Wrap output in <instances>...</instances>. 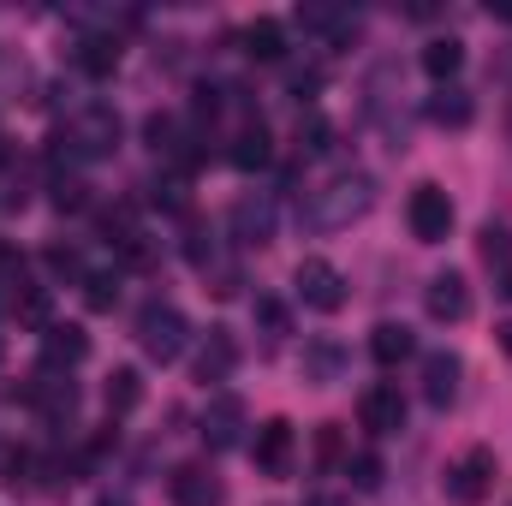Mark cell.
<instances>
[{
  "label": "cell",
  "instance_id": "1",
  "mask_svg": "<svg viewBox=\"0 0 512 506\" xmlns=\"http://www.w3.org/2000/svg\"><path fill=\"white\" fill-rule=\"evenodd\" d=\"M370 203H376V179H370V173H334L328 185H316V191L304 197L298 215H304L310 233H340V227L364 221Z\"/></svg>",
  "mask_w": 512,
  "mask_h": 506
},
{
  "label": "cell",
  "instance_id": "2",
  "mask_svg": "<svg viewBox=\"0 0 512 506\" xmlns=\"http://www.w3.org/2000/svg\"><path fill=\"white\" fill-rule=\"evenodd\" d=\"M60 143H66V155H78V161H108V155L120 149V114L102 108V102H90L84 114L66 120Z\"/></svg>",
  "mask_w": 512,
  "mask_h": 506
},
{
  "label": "cell",
  "instance_id": "3",
  "mask_svg": "<svg viewBox=\"0 0 512 506\" xmlns=\"http://www.w3.org/2000/svg\"><path fill=\"white\" fill-rule=\"evenodd\" d=\"M495 489V447H465L447 465V501L453 506H483Z\"/></svg>",
  "mask_w": 512,
  "mask_h": 506
},
{
  "label": "cell",
  "instance_id": "4",
  "mask_svg": "<svg viewBox=\"0 0 512 506\" xmlns=\"http://www.w3.org/2000/svg\"><path fill=\"white\" fill-rule=\"evenodd\" d=\"M185 340H191V322H185L173 304H149V310L137 316V346H143L155 364H173V358L185 352Z\"/></svg>",
  "mask_w": 512,
  "mask_h": 506
},
{
  "label": "cell",
  "instance_id": "5",
  "mask_svg": "<svg viewBox=\"0 0 512 506\" xmlns=\"http://www.w3.org/2000/svg\"><path fill=\"white\" fill-rule=\"evenodd\" d=\"M292 292L310 304V310H322V316H334L340 304H346V274L328 262V256H304L298 268H292Z\"/></svg>",
  "mask_w": 512,
  "mask_h": 506
},
{
  "label": "cell",
  "instance_id": "6",
  "mask_svg": "<svg viewBox=\"0 0 512 506\" xmlns=\"http://www.w3.org/2000/svg\"><path fill=\"white\" fill-rule=\"evenodd\" d=\"M405 221H411V239L417 245H441L453 233V197L441 185H417L411 203H405Z\"/></svg>",
  "mask_w": 512,
  "mask_h": 506
},
{
  "label": "cell",
  "instance_id": "7",
  "mask_svg": "<svg viewBox=\"0 0 512 506\" xmlns=\"http://www.w3.org/2000/svg\"><path fill=\"white\" fill-rule=\"evenodd\" d=\"M358 423H364L370 435H399V429H405V393H399L393 381H370V387L358 393Z\"/></svg>",
  "mask_w": 512,
  "mask_h": 506
},
{
  "label": "cell",
  "instance_id": "8",
  "mask_svg": "<svg viewBox=\"0 0 512 506\" xmlns=\"http://www.w3.org/2000/svg\"><path fill=\"white\" fill-rule=\"evenodd\" d=\"M84 358H90V334H84L78 322H48V328H42V370H48V376L72 370V364H84Z\"/></svg>",
  "mask_w": 512,
  "mask_h": 506
},
{
  "label": "cell",
  "instance_id": "9",
  "mask_svg": "<svg viewBox=\"0 0 512 506\" xmlns=\"http://www.w3.org/2000/svg\"><path fill=\"white\" fill-rule=\"evenodd\" d=\"M167 495H173V506H221L227 501V489H221V477L209 465H179L167 477Z\"/></svg>",
  "mask_w": 512,
  "mask_h": 506
},
{
  "label": "cell",
  "instance_id": "10",
  "mask_svg": "<svg viewBox=\"0 0 512 506\" xmlns=\"http://www.w3.org/2000/svg\"><path fill=\"white\" fill-rule=\"evenodd\" d=\"M239 429H245V405H239L233 393H215L209 411H203V441H209V453L239 447Z\"/></svg>",
  "mask_w": 512,
  "mask_h": 506
},
{
  "label": "cell",
  "instance_id": "11",
  "mask_svg": "<svg viewBox=\"0 0 512 506\" xmlns=\"http://www.w3.org/2000/svg\"><path fill=\"white\" fill-rule=\"evenodd\" d=\"M423 304H429V316L435 322H465L471 316V286H465V274H435L429 280V292H423Z\"/></svg>",
  "mask_w": 512,
  "mask_h": 506
},
{
  "label": "cell",
  "instance_id": "12",
  "mask_svg": "<svg viewBox=\"0 0 512 506\" xmlns=\"http://www.w3.org/2000/svg\"><path fill=\"white\" fill-rule=\"evenodd\" d=\"M292 447H298V435H292L286 417H268V423L256 429V465H262L268 477H286V471H292Z\"/></svg>",
  "mask_w": 512,
  "mask_h": 506
},
{
  "label": "cell",
  "instance_id": "13",
  "mask_svg": "<svg viewBox=\"0 0 512 506\" xmlns=\"http://www.w3.org/2000/svg\"><path fill=\"white\" fill-rule=\"evenodd\" d=\"M423 399H429L435 411H447V405L459 399V358H453V352H429V358H423Z\"/></svg>",
  "mask_w": 512,
  "mask_h": 506
},
{
  "label": "cell",
  "instance_id": "14",
  "mask_svg": "<svg viewBox=\"0 0 512 506\" xmlns=\"http://www.w3.org/2000/svg\"><path fill=\"white\" fill-rule=\"evenodd\" d=\"M233 239H239V245H268V239H274V197H239V209H233Z\"/></svg>",
  "mask_w": 512,
  "mask_h": 506
},
{
  "label": "cell",
  "instance_id": "15",
  "mask_svg": "<svg viewBox=\"0 0 512 506\" xmlns=\"http://www.w3.org/2000/svg\"><path fill=\"white\" fill-rule=\"evenodd\" d=\"M233 364H239L233 334H227V328H209V340H203V352H197V381H227Z\"/></svg>",
  "mask_w": 512,
  "mask_h": 506
},
{
  "label": "cell",
  "instance_id": "16",
  "mask_svg": "<svg viewBox=\"0 0 512 506\" xmlns=\"http://www.w3.org/2000/svg\"><path fill=\"white\" fill-rule=\"evenodd\" d=\"M411 352H417V340H411V328H405V322H376V328H370V358H376L382 370L405 364Z\"/></svg>",
  "mask_w": 512,
  "mask_h": 506
},
{
  "label": "cell",
  "instance_id": "17",
  "mask_svg": "<svg viewBox=\"0 0 512 506\" xmlns=\"http://www.w3.org/2000/svg\"><path fill=\"white\" fill-rule=\"evenodd\" d=\"M423 72H429V78L447 90V84L465 72V42H459V36H435V42L423 48Z\"/></svg>",
  "mask_w": 512,
  "mask_h": 506
},
{
  "label": "cell",
  "instance_id": "18",
  "mask_svg": "<svg viewBox=\"0 0 512 506\" xmlns=\"http://www.w3.org/2000/svg\"><path fill=\"white\" fill-rule=\"evenodd\" d=\"M274 161V143H268V131H262V120L256 126H245L239 137H233V167H245V173H256V167H268Z\"/></svg>",
  "mask_w": 512,
  "mask_h": 506
},
{
  "label": "cell",
  "instance_id": "19",
  "mask_svg": "<svg viewBox=\"0 0 512 506\" xmlns=\"http://www.w3.org/2000/svg\"><path fill=\"white\" fill-rule=\"evenodd\" d=\"M245 54L251 60H280L286 54V24L280 18H256L251 30H245Z\"/></svg>",
  "mask_w": 512,
  "mask_h": 506
},
{
  "label": "cell",
  "instance_id": "20",
  "mask_svg": "<svg viewBox=\"0 0 512 506\" xmlns=\"http://www.w3.org/2000/svg\"><path fill=\"white\" fill-rule=\"evenodd\" d=\"M78 66H84L90 78H108V72L120 66V42H114V36H84V42H78Z\"/></svg>",
  "mask_w": 512,
  "mask_h": 506
},
{
  "label": "cell",
  "instance_id": "21",
  "mask_svg": "<svg viewBox=\"0 0 512 506\" xmlns=\"http://www.w3.org/2000/svg\"><path fill=\"white\" fill-rule=\"evenodd\" d=\"M471 114H477V108H471V96H465V90H453V84L429 96V120H435V126H471Z\"/></svg>",
  "mask_w": 512,
  "mask_h": 506
},
{
  "label": "cell",
  "instance_id": "22",
  "mask_svg": "<svg viewBox=\"0 0 512 506\" xmlns=\"http://www.w3.org/2000/svg\"><path fill=\"white\" fill-rule=\"evenodd\" d=\"M340 364H346V358H340V346H334V340H310V346H304V376H310V381H322V387H328V381H340Z\"/></svg>",
  "mask_w": 512,
  "mask_h": 506
},
{
  "label": "cell",
  "instance_id": "23",
  "mask_svg": "<svg viewBox=\"0 0 512 506\" xmlns=\"http://www.w3.org/2000/svg\"><path fill=\"white\" fill-rule=\"evenodd\" d=\"M102 399H108V417H126V411H137V399H143V376H137V370H114Z\"/></svg>",
  "mask_w": 512,
  "mask_h": 506
},
{
  "label": "cell",
  "instance_id": "24",
  "mask_svg": "<svg viewBox=\"0 0 512 506\" xmlns=\"http://www.w3.org/2000/svg\"><path fill=\"white\" fill-rule=\"evenodd\" d=\"M84 304L90 310H114L120 304V268H90L84 274Z\"/></svg>",
  "mask_w": 512,
  "mask_h": 506
},
{
  "label": "cell",
  "instance_id": "25",
  "mask_svg": "<svg viewBox=\"0 0 512 506\" xmlns=\"http://www.w3.org/2000/svg\"><path fill=\"white\" fill-rule=\"evenodd\" d=\"M48 417H72V405H78V393H72V381H60V376H42L36 381V393H30Z\"/></svg>",
  "mask_w": 512,
  "mask_h": 506
},
{
  "label": "cell",
  "instance_id": "26",
  "mask_svg": "<svg viewBox=\"0 0 512 506\" xmlns=\"http://www.w3.org/2000/svg\"><path fill=\"white\" fill-rule=\"evenodd\" d=\"M298 24H304V30H322V36H346V30H352L346 12H334V6H298Z\"/></svg>",
  "mask_w": 512,
  "mask_h": 506
},
{
  "label": "cell",
  "instance_id": "27",
  "mask_svg": "<svg viewBox=\"0 0 512 506\" xmlns=\"http://www.w3.org/2000/svg\"><path fill=\"white\" fill-rule=\"evenodd\" d=\"M346 477H352V489L376 495V489H382V459H376V453H352V459H346Z\"/></svg>",
  "mask_w": 512,
  "mask_h": 506
},
{
  "label": "cell",
  "instance_id": "28",
  "mask_svg": "<svg viewBox=\"0 0 512 506\" xmlns=\"http://www.w3.org/2000/svg\"><path fill=\"white\" fill-rule=\"evenodd\" d=\"M483 262H489V268H512V233L507 227H483Z\"/></svg>",
  "mask_w": 512,
  "mask_h": 506
},
{
  "label": "cell",
  "instance_id": "29",
  "mask_svg": "<svg viewBox=\"0 0 512 506\" xmlns=\"http://www.w3.org/2000/svg\"><path fill=\"white\" fill-rule=\"evenodd\" d=\"M298 149H304V155H322V149H328V120H316V114L298 120Z\"/></svg>",
  "mask_w": 512,
  "mask_h": 506
},
{
  "label": "cell",
  "instance_id": "30",
  "mask_svg": "<svg viewBox=\"0 0 512 506\" xmlns=\"http://www.w3.org/2000/svg\"><path fill=\"white\" fill-rule=\"evenodd\" d=\"M256 322H262L268 334H286V310H280L274 298H256Z\"/></svg>",
  "mask_w": 512,
  "mask_h": 506
},
{
  "label": "cell",
  "instance_id": "31",
  "mask_svg": "<svg viewBox=\"0 0 512 506\" xmlns=\"http://www.w3.org/2000/svg\"><path fill=\"white\" fill-rule=\"evenodd\" d=\"M54 203L60 209H84V185L78 179H54Z\"/></svg>",
  "mask_w": 512,
  "mask_h": 506
},
{
  "label": "cell",
  "instance_id": "32",
  "mask_svg": "<svg viewBox=\"0 0 512 506\" xmlns=\"http://www.w3.org/2000/svg\"><path fill=\"white\" fill-rule=\"evenodd\" d=\"M495 292H501V298H512V268H501V280H495Z\"/></svg>",
  "mask_w": 512,
  "mask_h": 506
},
{
  "label": "cell",
  "instance_id": "33",
  "mask_svg": "<svg viewBox=\"0 0 512 506\" xmlns=\"http://www.w3.org/2000/svg\"><path fill=\"white\" fill-rule=\"evenodd\" d=\"M304 506H346V501H340V495H310Z\"/></svg>",
  "mask_w": 512,
  "mask_h": 506
},
{
  "label": "cell",
  "instance_id": "34",
  "mask_svg": "<svg viewBox=\"0 0 512 506\" xmlns=\"http://www.w3.org/2000/svg\"><path fill=\"white\" fill-rule=\"evenodd\" d=\"M489 12H495V18H507V24H512V0H495Z\"/></svg>",
  "mask_w": 512,
  "mask_h": 506
},
{
  "label": "cell",
  "instance_id": "35",
  "mask_svg": "<svg viewBox=\"0 0 512 506\" xmlns=\"http://www.w3.org/2000/svg\"><path fill=\"white\" fill-rule=\"evenodd\" d=\"M495 334H501V352H512V322H501Z\"/></svg>",
  "mask_w": 512,
  "mask_h": 506
}]
</instances>
